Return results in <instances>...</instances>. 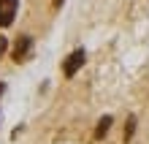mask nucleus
Instances as JSON below:
<instances>
[{
	"label": "nucleus",
	"instance_id": "1",
	"mask_svg": "<svg viewBox=\"0 0 149 144\" xmlns=\"http://www.w3.org/2000/svg\"><path fill=\"white\" fill-rule=\"evenodd\" d=\"M84 60H87V52L84 49H76V52H71V55L65 57V63H63V74L71 79V76H76L79 74V68L84 65Z\"/></svg>",
	"mask_w": 149,
	"mask_h": 144
},
{
	"label": "nucleus",
	"instance_id": "2",
	"mask_svg": "<svg viewBox=\"0 0 149 144\" xmlns=\"http://www.w3.org/2000/svg\"><path fill=\"white\" fill-rule=\"evenodd\" d=\"M19 11V0H0V27H8Z\"/></svg>",
	"mask_w": 149,
	"mask_h": 144
},
{
	"label": "nucleus",
	"instance_id": "3",
	"mask_svg": "<svg viewBox=\"0 0 149 144\" xmlns=\"http://www.w3.org/2000/svg\"><path fill=\"white\" fill-rule=\"evenodd\" d=\"M30 49H33V38H30V35H19V41H16V46H14V60L16 63L27 60L30 57Z\"/></svg>",
	"mask_w": 149,
	"mask_h": 144
},
{
	"label": "nucleus",
	"instance_id": "4",
	"mask_svg": "<svg viewBox=\"0 0 149 144\" xmlns=\"http://www.w3.org/2000/svg\"><path fill=\"white\" fill-rule=\"evenodd\" d=\"M111 122H114V120H111L109 114L98 120V128H95V139H98V141H100V139H103V136H106V133L111 131Z\"/></svg>",
	"mask_w": 149,
	"mask_h": 144
},
{
	"label": "nucleus",
	"instance_id": "5",
	"mask_svg": "<svg viewBox=\"0 0 149 144\" xmlns=\"http://www.w3.org/2000/svg\"><path fill=\"white\" fill-rule=\"evenodd\" d=\"M133 131H136V117H130V120H127V125H125V139H130V136H133Z\"/></svg>",
	"mask_w": 149,
	"mask_h": 144
},
{
	"label": "nucleus",
	"instance_id": "6",
	"mask_svg": "<svg viewBox=\"0 0 149 144\" xmlns=\"http://www.w3.org/2000/svg\"><path fill=\"white\" fill-rule=\"evenodd\" d=\"M6 46H8V41H6V35H0V57L6 55Z\"/></svg>",
	"mask_w": 149,
	"mask_h": 144
},
{
	"label": "nucleus",
	"instance_id": "7",
	"mask_svg": "<svg viewBox=\"0 0 149 144\" xmlns=\"http://www.w3.org/2000/svg\"><path fill=\"white\" fill-rule=\"evenodd\" d=\"M65 3V0H54V8H60V6H63Z\"/></svg>",
	"mask_w": 149,
	"mask_h": 144
}]
</instances>
